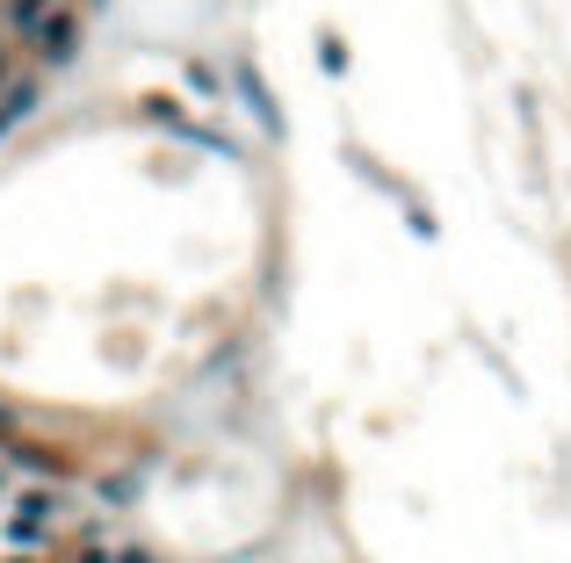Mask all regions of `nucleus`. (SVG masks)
<instances>
[{
    "instance_id": "nucleus-1",
    "label": "nucleus",
    "mask_w": 571,
    "mask_h": 563,
    "mask_svg": "<svg viewBox=\"0 0 571 563\" xmlns=\"http://www.w3.org/2000/svg\"><path fill=\"white\" fill-rule=\"evenodd\" d=\"M22 44H30L44 66H72V52H80V15H66V0H52V8L22 30Z\"/></svg>"
},
{
    "instance_id": "nucleus-3",
    "label": "nucleus",
    "mask_w": 571,
    "mask_h": 563,
    "mask_svg": "<svg viewBox=\"0 0 571 563\" xmlns=\"http://www.w3.org/2000/svg\"><path fill=\"white\" fill-rule=\"evenodd\" d=\"M109 563H159V556H153V549H116Z\"/></svg>"
},
{
    "instance_id": "nucleus-2",
    "label": "nucleus",
    "mask_w": 571,
    "mask_h": 563,
    "mask_svg": "<svg viewBox=\"0 0 571 563\" xmlns=\"http://www.w3.org/2000/svg\"><path fill=\"white\" fill-rule=\"evenodd\" d=\"M36 102H44V87H36L30 72H22V80L8 72V87H0V137L15 131V123H30V116H36Z\"/></svg>"
},
{
    "instance_id": "nucleus-4",
    "label": "nucleus",
    "mask_w": 571,
    "mask_h": 563,
    "mask_svg": "<svg viewBox=\"0 0 571 563\" xmlns=\"http://www.w3.org/2000/svg\"><path fill=\"white\" fill-rule=\"evenodd\" d=\"M94 8H102V0H94Z\"/></svg>"
}]
</instances>
